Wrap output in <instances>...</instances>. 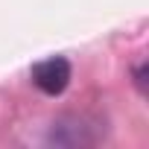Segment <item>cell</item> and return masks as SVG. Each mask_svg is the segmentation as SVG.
Returning a JSON list of instances; mask_svg holds the SVG:
<instances>
[{"instance_id": "cell-2", "label": "cell", "mask_w": 149, "mask_h": 149, "mask_svg": "<svg viewBox=\"0 0 149 149\" xmlns=\"http://www.w3.org/2000/svg\"><path fill=\"white\" fill-rule=\"evenodd\" d=\"M143 76H146V61H140V64L134 67V85H137L140 94H146V79H143Z\"/></svg>"}, {"instance_id": "cell-1", "label": "cell", "mask_w": 149, "mask_h": 149, "mask_svg": "<svg viewBox=\"0 0 149 149\" xmlns=\"http://www.w3.org/2000/svg\"><path fill=\"white\" fill-rule=\"evenodd\" d=\"M70 61L64 56H50L44 61H38L32 67V82L41 94L47 97H58L67 85H70Z\"/></svg>"}]
</instances>
